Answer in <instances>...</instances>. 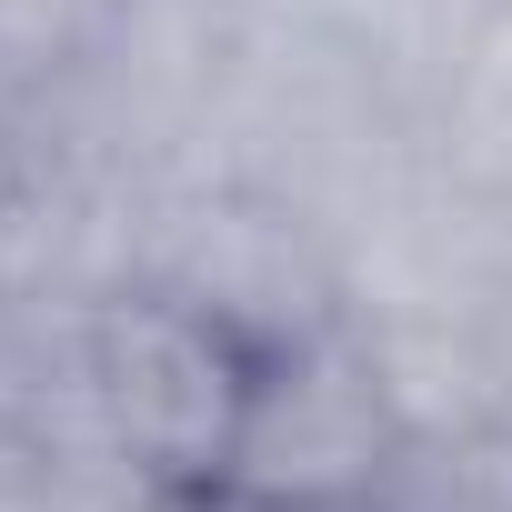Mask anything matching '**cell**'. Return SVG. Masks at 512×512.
I'll use <instances>...</instances> for the list:
<instances>
[{"label": "cell", "mask_w": 512, "mask_h": 512, "mask_svg": "<svg viewBox=\"0 0 512 512\" xmlns=\"http://www.w3.org/2000/svg\"><path fill=\"white\" fill-rule=\"evenodd\" d=\"M21 141H11V121H0V241H11V221H21Z\"/></svg>", "instance_id": "6"}, {"label": "cell", "mask_w": 512, "mask_h": 512, "mask_svg": "<svg viewBox=\"0 0 512 512\" xmlns=\"http://www.w3.org/2000/svg\"><path fill=\"white\" fill-rule=\"evenodd\" d=\"M251 362H262V342L171 282H141V292H111L81 312L91 422L151 492H221L241 402H251Z\"/></svg>", "instance_id": "1"}, {"label": "cell", "mask_w": 512, "mask_h": 512, "mask_svg": "<svg viewBox=\"0 0 512 512\" xmlns=\"http://www.w3.org/2000/svg\"><path fill=\"white\" fill-rule=\"evenodd\" d=\"M402 442H412V422L392 402L372 332L322 312V322L262 342L221 492L251 502V512H372Z\"/></svg>", "instance_id": "2"}, {"label": "cell", "mask_w": 512, "mask_h": 512, "mask_svg": "<svg viewBox=\"0 0 512 512\" xmlns=\"http://www.w3.org/2000/svg\"><path fill=\"white\" fill-rule=\"evenodd\" d=\"M372 512H512V422L412 432L402 462L382 472Z\"/></svg>", "instance_id": "3"}, {"label": "cell", "mask_w": 512, "mask_h": 512, "mask_svg": "<svg viewBox=\"0 0 512 512\" xmlns=\"http://www.w3.org/2000/svg\"><path fill=\"white\" fill-rule=\"evenodd\" d=\"M452 131H462V151H472V171L492 181V191H512V0L472 31V51H462V81H452Z\"/></svg>", "instance_id": "4"}, {"label": "cell", "mask_w": 512, "mask_h": 512, "mask_svg": "<svg viewBox=\"0 0 512 512\" xmlns=\"http://www.w3.org/2000/svg\"><path fill=\"white\" fill-rule=\"evenodd\" d=\"M101 11L111 0H0V111L41 81H61L81 61V41L101 31Z\"/></svg>", "instance_id": "5"}]
</instances>
